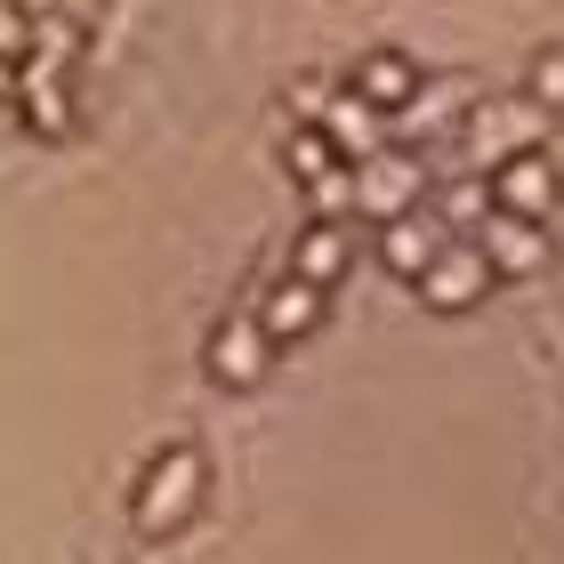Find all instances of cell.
<instances>
[{"label":"cell","mask_w":564,"mask_h":564,"mask_svg":"<svg viewBox=\"0 0 564 564\" xmlns=\"http://www.w3.org/2000/svg\"><path fill=\"white\" fill-rule=\"evenodd\" d=\"M435 250H444V242H427L420 226H388V267H395V274H412V282H420V274L435 267Z\"/></svg>","instance_id":"8"},{"label":"cell","mask_w":564,"mask_h":564,"mask_svg":"<svg viewBox=\"0 0 564 564\" xmlns=\"http://www.w3.org/2000/svg\"><path fill=\"white\" fill-rule=\"evenodd\" d=\"M267 330H259V315H226L218 330H210V371L226 379V388H250V379L267 371Z\"/></svg>","instance_id":"2"},{"label":"cell","mask_w":564,"mask_h":564,"mask_svg":"<svg viewBox=\"0 0 564 564\" xmlns=\"http://www.w3.org/2000/svg\"><path fill=\"white\" fill-rule=\"evenodd\" d=\"M484 282H492V259L484 250H435V267L420 274V291H427V306H476L484 299Z\"/></svg>","instance_id":"3"},{"label":"cell","mask_w":564,"mask_h":564,"mask_svg":"<svg viewBox=\"0 0 564 564\" xmlns=\"http://www.w3.org/2000/svg\"><path fill=\"white\" fill-rule=\"evenodd\" d=\"M403 194H412V177H403V170H379V186H364V202H379V210H395Z\"/></svg>","instance_id":"9"},{"label":"cell","mask_w":564,"mask_h":564,"mask_svg":"<svg viewBox=\"0 0 564 564\" xmlns=\"http://www.w3.org/2000/svg\"><path fill=\"white\" fill-rule=\"evenodd\" d=\"M250 315H259V330H267V339L274 347H291L299 339V330H315V315H323V291H315V282H282V291L267 299V306H250Z\"/></svg>","instance_id":"4"},{"label":"cell","mask_w":564,"mask_h":564,"mask_svg":"<svg viewBox=\"0 0 564 564\" xmlns=\"http://www.w3.org/2000/svg\"><path fill=\"white\" fill-rule=\"evenodd\" d=\"M194 500H202V452H194V444L153 452V468H145V484H138V532H170Z\"/></svg>","instance_id":"1"},{"label":"cell","mask_w":564,"mask_h":564,"mask_svg":"<svg viewBox=\"0 0 564 564\" xmlns=\"http://www.w3.org/2000/svg\"><path fill=\"white\" fill-rule=\"evenodd\" d=\"M339 267H347V242H339V226H315V235H306V250H299V282H315V291H323V282L339 274Z\"/></svg>","instance_id":"7"},{"label":"cell","mask_w":564,"mask_h":564,"mask_svg":"<svg viewBox=\"0 0 564 564\" xmlns=\"http://www.w3.org/2000/svg\"><path fill=\"white\" fill-rule=\"evenodd\" d=\"M549 202H556L549 162H532V153H524V162H508V170H500V210H508V218H532V226H541V218H549Z\"/></svg>","instance_id":"5"},{"label":"cell","mask_w":564,"mask_h":564,"mask_svg":"<svg viewBox=\"0 0 564 564\" xmlns=\"http://www.w3.org/2000/svg\"><path fill=\"white\" fill-rule=\"evenodd\" d=\"M492 250H484V259H492V274H532L549 259L541 250V235H532V218H492V235H484Z\"/></svg>","instance_id":"6"}]
</instances>
